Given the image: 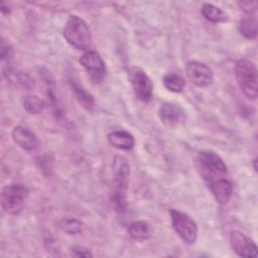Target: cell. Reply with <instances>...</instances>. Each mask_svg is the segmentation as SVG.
Wrapping results in <instances>:
<instances>
[{"instance_id":"6da1fadb","label":"cell","mask_w":258,"mask_h":258,"mask_svg":"<svg viewBox=\"0 0 258 258\" xmlns=\"http://www.w3.org/2000/svg\"><path fill=\"white\" fill-rule=\"evenodd\" d=\"M113 183L112 203L118 211H125L127 207V188L129 184L130 165L128 159L123 155H116L112 162Z\"/></svg>"},{"instance_id":"7a4b0ae2","label":"cell","mask_w":258,"mask_h":258,"mask_svg":"<svg viewBox=\"0 0 258 258\" xmlns=\"http://www.w3.org/2000/svg\"><path fill=\"white\" fill-rule=\"evenodd\" d=\"M62 35L67 42L78 50H87L92 45V33L87 22L78 15H70Z\"/></svg>"},{"instance_id":"3957f363","label":"cell","mask_w":258,"mask_h":258,"mask_svg":"<svg viewBox=\"0 0 258 258\" xmlns=\"http://www.w3.org/2000/svg\"><path fill=\"white\" fill-rule=\"evenodd\" d=\"M235 75L243 94L255 100L258 96V75L255 63L247 58L239 59L235 67Z\"/></svg>"},{"instance_id":"277c9868","label":"cell","mask_w":258,"mask_h":258,"mask_svg":"<svg viewBox=\"0 0 258 258\" xmlns=\"http://www.w3.org/2000/svg\"><path fill=\"white\" fill-rule=\"evenodd\" d=\"M28 197V188L22 183H9L2 187L1 190V208L4 213L16 216L24 208Z\"/></svg>"},{"instance_id":"5b68a950","label":"cell","mask_w":258,"mask_h":258,"mask_svg":"<svg viewBox=\"0 0 258 258\" xmlns=\"http://www.w3.org/2000/svg\"><path fill=\"white\" fill-rule=\"evenodd\" d=\"M171 226L178 237L188 245H192L198 239V225L195 220L187 215L176 209L169 211Z\"/></svg>"},{"instance_id":"8992f818","label":"cell","mask_w":258,"mask_h":258,"mask_svg":"<svg viewBox=\"0 0 258 258\" xmlns=\"http://www.w3.org/2000/svg\"><path fill=\"white\" fill-rule=\"evenodd\" d=\"M198 162L204 176L210 181L215 178L225 177L228 167L222 157L212 150H202L198 153Z\"/></svg>"},{"instance_id":"52a82bcc","label":"cell","mask_w":258,"mask_h":258,"mask_svg":"<svg viewBox=\"0 0 258 258\" xmlns=\"http://www.w3.org/2000/svg\"><path fill=\"white\" fill-rule=\"evenodd\" d=\"M130 82L136 98L142 102H149L153 95V85L149 76L140 68L133 67L129 73Z\"/></svg>"},{"instance_id":"ba28073f","label":"cell","mask_w":258,"mask_h":258,"mask_svg":"<svg viewBox=\"0 0 258 258\" xmlns=\"http://www.w3.org/2000/svg\"><path fill=\"white\" fill-rule=\"evenodd\" d=\"M80 64L95 83H100L106 76V64L96 50H87L79 58Z\"/></svg>"},{"instance_id":"9c48e42d","label":"cell","mask_w":258,"mask_h":258,"mask_svg":"<svg viewBox=\"0 0 258 258\" xmlns=\"http://www.w3.org/2000/svg\"><path fill=\"white\" fill-rule=\"evenodd\" d=\"M185 72L188 80L197 87L207 88L214 82L213 71L206 63L199 60H190L186 63Z\"/></svg>"},{"instance_id":"30bf717a","label":"cell","mask_w":258,"mask_h":258,"mask_svg":"<svg viewBox=\"0 0 258 258\" xmlns=\"http://www.w3.org/2000/svg\"><path fill=\"white\" fill-rule=\"evenodd\" d=\"M230 243L233 250L241 257L254 258L257 256V246L255 242L240 231H231Z\"/></svg>"},{"instance_id":"8fae6325","label":"cell","mask_w":258,"mask_h":258,"mask_svg":"<svg viewBox=\"0 0 258 258\" xmlns=\"http://www.w3.org/2000/svg\"><path fill=\"white\" fill-rule=\"evenodd\" d=\"M158 116L164 125L175 127L184 121L185 112L179 105L165 102L159 107Z\"/></svg>"},{"instance_id":"7c38bea8","label":"cell","mask_w":258,"mask_h":258,"mask_svg":"<svg viewBox=\"0 0 258 258\" xmlns=\"http://www.w3.org/2000/svg\"><path fill=\"white\" fill-rule=\"evenodd\" d=\"M11 137L17 146L27 151L34 150L39 146V140L36 134L25 126H15L11 132Z\"/></svg>"},{"instance_id":"4fadbf2b","label":"cell","mask_w":258,"mask_h":258,"mask_svg":"<svg viewBox=\"0 0 258 258\" xmlns=\"http://www.w3.org/2000/svg\"><path fill=\"white\" fill-rule=\"evenodd\" d=\"M209 187L216 199L221 205H227L233 195V184L226 177H219L209 181Z\"/></svg>"},{"instance_id":"5bb4252c","label":"cell","mask_w":258,"mask_h":258,"mask_svg":"<svg viewBox=\"0 0 258 258\" xmlns=\"http://www.w3.org/2000/svg\"><path fill=\"white\" fill-rule=\"evenodd\" d=\"M108 142L120 150H129L135 145L134 136L126 130H113L107 135Z\"/></svg>"},{"instance_id":"9a60e30c","label":"cell","mask_w":258,"mask_h":258,"mask_svg":"<svg viewBox=\"0 0 258 258\" xmlns=\"http://www.w3.org/2000/svg\"><path fill=\"white\" fill-rule=\"evenodd\" d=\"M69 84L70 87L72 89V91L74 92L76 99L79 101V103L86 109L90 110L93 109L95 106V99L94 97L87 92L77 81H75L74 79H70L69 80Z\"/></svg>"},{"instance_id":"2e32d148","label":"cell","mask_w":258,"mask_h":258,"mask_svg":"<svg viewBox=\"0 0 258 258\" xmlns=\"http://www.w3.org/2000/svg\"><path fill=\"white\" fill-rule=\"evenodd\" d=\"M201 13L205 19L212 23H222L228 21L227 13L212 3H205L201 9Z\"/></svg>"},{"instance_id":"e0dca14e","label":"cell","mask_w":258,"mask_h":258,"mask_svg":"<svg viewBox=\"0 0 258 258\" xmlns=\"http://www.w3.org/2000/svg\"><path fill=\"white\" fill-rule=\"evenodd\" d=\"M128 235L136 241H144L150 237V226L145 221H136L127 228Z\"/></svg>"},{"instance_id":"ac0fdd59","label":"cell","mask_w":258,"mask_h":258,"mask_svg":"<svg viewBox=\"0 0 258 258\" xmlns=\"http://www.w3.org/2000/svg\"><path fill=\"white\" fill-rule=\"evenodd\" d=\"M240 32L241 34L248 38H255L257 35V18L255 14H249L246 17L242 18L240 21Z\"/></svg>"},{"instance_id":"d6986e66","label":"cell","mask_w":258,"mask_h":258,"mask_svg":"<svg viewBox=\"0 0 258 258\" xmlns=\"http://www.w3.org/2000/svg\"><path fill=\"white\" fill-rule=\"evenodd\" d=\"M162 82L164 87L173 93H181L185 87L184 79L175 73H168L164 75Z\"/></svg>"},{"instance_id":"ffe728a7","label":"cell","mask_w":258,"mask_h":258,"mask_svg":"<svg viewBox=\"0 0 258 258\" xmlns=\"http://www.w3.org/2000/svg\"><path fill=\"white\" fill-rule=\"evenodd\" d=\"M45 102L35 95L26 96L23 99V107L29 114H40L45 109Z\"/></svg>"},{"instance_id":"44dd1931","label":"cell","mask_w":258,"mask_h":258,"mask_svg":"<svg viewBox=\"0 0 258 258\" xmlns=\"http://www.w3.org/2000/svg\"><path fill=\"white\" fill-rule=\"evenodd\" d=\"M59 227L68 235H78L82 233L84 224L77 218H63L59 222Z\"/></svg>"},{"instance_id":"7402d4cb","label":"cell","mask_w":258,"mask_h":258,"mask_svg":"<svg viewBox=\"0 0 258 258\" xmlns=\"http://www.w3.org/2000/svg\"><path fill=\"white\" fill-rule=\"evenodd\" d=\"M239 7L241 10H243L245 13L249 14H254V12L257 9V1H239L238 2Z\"/></svg>"},{"instance_id":"603a6c76","label":"cell","mask_w":258,"mask_h":258,"mask_svg":"<svg viewBox=\"0 0 258 258\" xmlns=\"http://www.w3.org/2000/svg\"><path fill=\"white\" fill-rule=\"evenodd\" d=\"M70 252H71V255L75 257H92L93 256L92 252L88 248H85L83 246L72 247Z\"/></svg>"},{"instance_id":"cb8c5ba5","label":"cell","mask_w":258,"mask_h":258,"mask_svg":"<svg viewBox=\"0 0 258 258\" xmlns=\"http://www.w3.org/2000/svg\"><path fill=\"white\" fill-rule=\"evenodd\" d=\"M12 55H13V50H12L11 46L6 44L2 40V43H1V59H2V61L4 62L5 60H7L9 62Z\"/></svg>"},{"instance_id":"d4e9b609","label":"cell","mask_w":258,"mask_h":258,"mask_svg":"<svg viewBox=\"0 0 258 258\" xmlns=\"http://www.w3.org/2000/svg\"><path fill=\"white\" fill-rule=\"evenodd\" d=\"M256 162H257V159H256V158H254V159H253V164H254V170H255V171L257 170V167H256Z\"/></svg>"}]
</instances>
